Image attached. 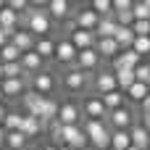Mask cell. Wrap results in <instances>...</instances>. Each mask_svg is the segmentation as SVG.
Wrapping results in <instances>:
<instances>
[{
	"label": "cell",
	"mask_w": 150,
	"mask_h": 150,
	"mask_svg": "<svg viewBox=\"0 0 150 150\" xmlns=\"http://www.w3.org/2000/svg\"><path fill=\"white\" fill-rule=\"evenodd\" d=\"M42 129H45V124H42V121H40L37 116H26V113H24V121H21V129H18V132H21V134H24L26 140L37 137V134H40Z\"/></svg>",
	"instance_id": "23"
},
{
	"label": "cell",
	"mask_w": 150,
	"mask_h": 150,
	"mask_svg": "<svg viewBox=\"0 0 150 150\" xmlns=\"http://www.w3.org/2000/svg\"><path fill=\"white\" fill-rule=\"evenodd\" d=\"M142 127H145V129L150 132V116H142Z\"/></svg>",
	"instance_id": "41"
},
{
	"label": "cell",
	"mask_w": 150,
	"mask_h": 150,
	"mask_svg": "<svg viewBox=\"0 0 150 150\" xmlns=\"http://www.w3.org/2000/svg\"><path fill=\"white\" fill-rule=\"evenodd\" d=\"M58 150H71V148H58Z\"/></svg>",
	"instance_id": "49"
},
{
	"label": "cell",
	"mask_w": 150,
	"mask_h": 150,
	"mask_svg": "<svg viewBox=\"0 0 150 150\" xmlns=\"http://www.w3.org/2000/svg\"><path fill=\"white\" fill-rule=\"evenodd\" d=\"M82 132H84V137H87V142L92 148H98V150L111 148V132H108V124L105 121H87L84 119Z\"/></svg>",
	"instance_id": "1"
},
{
	"label": "cell",
	"mask_w": 150,
	"mask_h": 150,
	"mask_svg": "<svg viewBox=\"0 0 150 150\" xmlns=\"http://www.w3.org/2000/svg\"><path fill=\"white\" fill-rule=\"evenodd\" d=\"M105 124H111L113 132H116V129H119V132H129V129L134 127V113H132L127 105H121V108H116V111L108 113Z\"/></svg>",
	"instance_id": "3"
},
{
	"label": "cell",
	"mask_w": 150,
	"mask_h": 150,
	"mask_svg": "<svg viewBox=\"0 0 150 150\" xmlns=\"http://www.w3.org/2000/svg\"><path fill=\"white\" fill-rule=\"evenodd\" d=\"M0 82H3V63H0Z\"/></svg>",
	"instance_id": "45"
},
{
	"label": "cell",
	"mask_w": 150,
	"mask_h": 150,
	"mask_svg": "<svg viewBox=\"0 0 150 150\" xmlns=\"http://www.w3.org/2000/svg\"><path fill=\"white\" fill-rule=\"evenodd\" d=\"M129 140H132V145L140 150H150V132L142 127V124H134L132 129H129Z\"/></svg>",
	"instance_id": "20"
},
{
	"label": "cell",
	"mask_w": 150,
	"mask_h": 150,
	"mask_svg": "<svg viewBox=\"0 0 150 150\" xmlns=\"http://www.w3.org/2000/svg\"><path fill=\"white\" fill-rule=\"evenodd\" d=\"M45 11H47L50 21H53V18H55V21H63V18L71 16V5H69V0H50V3L45 5Z\"/></svg>",
	"instance_id": "15"
},
{
	"label": "cell",
	"mask_w": 150,
	"mask_h": 150,
	"mask_svg": "<svg viewBox=\"0 0 150 150\" xmlns=\"http://www.w3.org/2000/svg\"><path fill=\"white\" fill-rule=\"evenodd\" d=\"M29 90H34L37 95H42V98H50L53 95V90L58 87V82H55V76L50 74V71H40V74H34V76H29Z\"/></svg>",
	"instance_id": "2"
},
{
	"label": "cell",
	"mask_w": 150,
	"mask_h": 150,
	"mask_svg": "<svg viewBox=\"0 0 150 150\" xmlns=\"http://www.w3.org/2000/svg\"><path fill=\"white\" fill-rule=\"evenodd\" d=\"M61 140H63V148H71V150H82L87 145V137H84L82 127H63Z\"/></svg>",
	"instance_id": "5"
},
{
	"label": "cell",
	"mask_w": 150,
	"mask_h": 150,
	"mask_svg": "<svg viewBox=\"0 0 150 150\" xmlns=\"http://www.w3.org/2000/svg\"><path fill=\"white\" fill-rule=\"evenodd\" d=\"M34 53H37L42 61H47V58L55 55V42H53L50 37H37V42H34Z\"/></svg>",
	"instance_id": "26"
},
{
	"label": "cell",
	"mask_w": 150,
	"mask_h": 150,
	"mask_svg": "<svg viewBox=\"0 0 150 150\" xmlns=\"http://www.w3.org/2000/svg\"><path fill=\"white\" fill-rule=\"evenodd\" d=\"M21 121H24V113L8 111L5 119H3V129H5V132H18V129H21Z\"/></svg>",
	"instance_id": "29"
},
{
	"label": "cell",
	"mask_w": 150,
	"mask_h": 150,
	"mask_svg": "<svg viewBox=\"0 0 150 150\" xmlns=\"http://www.w3.org/2000/svg\"><path fill=\"white\" fill-rule=\"evenodd\" d=\"M5 113H8V111H5V108L0 105V127H3V119H5Z\"/></svg>",
	"instance_id": "43"
},
{
	"label": "cell",
	"mask_w": 150,
	"mask_h": 150,
	"mask_svg": "<svg viewBox=\"0 0 150 150\" xmlns=\"http://www.w3.org/2000/svg\"><path fill=\"white\" fill-rule=\"evenodd\" d=\"M84 116L82 119H87V121H105L108 119V111L103 108V103H100V98L98 95H90V98H84V103H82V108H79Z\"/></svg>",
	"instance_id": "4"
},
{
	"label": "cell",
	"mask_w": 150,
	"mask_h": 150,
	"mask_svg": "<svg viewBox=\"0 0 150 150\" xmlns=\"http://www.w3.org/2000/svg\"><path fill=\"white\" fill-rule=\"evenodd\" d=\"M140 63H142V58H140L134 50H121V53L111 61V66H113L111 71H119V69H132V71H134Z\"/></svg>",
	"instance_id": "12"
},
{
	"label": "cell",
	"mask_w": 150,
	"mask_h": 150,
	"mask_svg": "<svg viewBox=\"0 0 150 150\" xmlns=\"http://www.w3.org/2000/svg\"><path fill=\"white\" fill-rule=\"evenodd\" d=\"M21 103H24L26 116H37V119H40V108H42V103H45V98H42V95H37L34 90H26V92H24V98H21Z\"/></svg>",
	"instance_id": "18"
},
{
	"label": "cell",
	"mask_w": 150,
	"mask_h": 150,
	"mask_svg": "<svg viewBox=\"0 0 150 150\" xmlns=\"http://www.w3.org/2000/svg\"><path fill=\"white\" fill-rule=\"evenodd\" d=\"M98 21H100V16H98L95 11H90V8H79V11L74 13V26H76V29H84V32H92V34H95Z\"/></svg>",
	"instance_id": "7"
},
{
	"label": "cell",
	"mask_w": 150,
	"mask_h": 150,
	"mask_svg": "<svg viewBox=\"0 0 150 150\" xmlns=\"http://www.w3.org/2000/svg\"><path fill=\"white\" fill-rule=\"evenodd\" d=\"M90 11H95L100 18H108V16H113V3L111 0H92Z\"/></svg>",
	"instance_id": "33"
},
{
	"label": "cell",
	"mask_w": 150,
	"mask_h": 150,
	"mask_svg": "<svg viewBox=\"0 0 150 150\" xmlns=\"http://www.w3.org/2000/svg\"><path fill=\"white\" fill-rule=\"evenodd\" d=\"M148 92H150V79H148Z\"/></svg>",
	"instance_id": "48"
},
{
	"label": "cell",
	"mask_w": 150,
	"mask_h": 150,
	"mask_svg": "<svg viewBox=\"0 0 150 150\" xmlns=\"http://www.w3.org/2000/svg\"><path fill=\"white\" fill-rule=\"evenodd\" d=\"M16 61H21V50L13 47L11 42H5L0 47V63H16Z\"/></svg>",
	"instance_id": "30"
},
{
	"label": "cell",
	"mask_w": 150,
	"mask_h": 150,
	"mask_svg": "<svg viewBox=\"0 0 150 150\" xmlns=\"http://www.w3.org/2000/svg\"><path fill=\"white\" fill-rule=\"evenodd\" d=\"M148 95H150V92H148V84H142V82H134V84L124 92V98H129L132 103H142Z\"/></svg>",
	"instance_id": "28"
},
{
	"label": "cell",
	"mask_w": 150,
	"mask_h": 150,
	"mask_svg": "<svg viewBox=\"0 0 150 150\" xmlns=\"http://www.w3.org/2000/svg\"><path fill=\"white\" fill-rule=\"evenodd\" d=\"M45 150H58V148H55V145H47V148H45Z\"/></svg>",
	"instance_id": "44"
},
{
	"label": "cell",
	"mask_w": 150,
	"mask_h": 150,
	"mask_svg": "<svg viewBox=\"0 0 150 150\" xmlns=\"http://www.w3.org/2000/svg\"><path fill=\"white\" fill-rule=\"evenodd\" d=\"M148 79H150V63H140V66L134 69V82L148 84Z\"/></svg>",
	"instance_id": "36"
},
{
	"label": "cell",
	"mask_w": 150,
	"mask_h": 150,
	"mask_svg": "<svg viewBox=\"0 0 150 150\" xmlns=\"http://www.w3.org/2000/svg\"><path fill=\"white\" fill-rule=\"evenodd\" d=\"M61 66H74L76 63V47L69 42V40H61L55 42V55H53Z\"/></svg>",
	"instance_id": "10"
},
{
	"label": "cell",
	"mask_w": 150,
	"mask_h": 150,
	"mask_svg": "<svg viewBox=\"0 0 150 150\" xmlns=\"http://www.w3.org/2000/svg\"><path fill=\"white\" fill-rule=\"evenodd\" d=\"M8 150H24L26 145V137L21 132H5V142H3Z\"/></svg>",
	"instance_id": "31"
},
{
	"label": "cell",
	"mask_w": 150,
	"mask_h": 150,
	"mask_svg": "<svg viewBox=\"0 0 150 150\" xmlns=\"http://www.w3.org/2000/svg\"><path fill=\"white\" fill-rule=\"evenodd\" d=\"M132 145V140H129V132H111V150H127Z\"/></svg>",
	"instance_id": "32"
},
{
	"label": "cell",
	"mask_w": 150,
	"mask_h": 150,
	"mask_svg": "<svg viewBox=\"0 0 150 150\" xmlns=\"http://www.w3.org/2000/svg\"><path fill=\"white\" fill-rule=\"evenodd\" d=\"M87 79H90V74H84V71H79V69H69L66 74H63V87L69 90V92H82L84 87H87Z\"/></svg>",
	"instance_id": "8"
},
{
	"label": "cell",
	"mask_w": 150,
	"mask_h": 150,
	"mask_svg": "<svg viewBox=\"0 0 150 150\" xmlns=\"http://www.w3.org/2000/svg\"><path fill=\"white\" fill-rule=\"evenodd\" d=\"M3 98H24L26 92V79H3L0 82Z\"/></svg>",
	"instance_id": "17"
},
{
	"label": "cell",
	"mask_w": 150,
	"mask_h": 150,
	"mask_svg": "<svg viewBox=\"0 0 150 150\" xmlns=\"http://www.w3.org/2000/svg\"><path fill=\"white\" fill-rule=\"evenodd\" d=\"M113 40H116L119 50H132V42H134V32H132V26H119L116 34H113Z\"/></svg>",
	"instance_id": "25"
},
{
	"label": "cell",
	"mask_w": 150,
	"mask_h": 150,
	"mask_svg": "<svg viewBox=\"0 0 150 150\" xmlns=\"http://www.w3.org/2000/svg\"><path fill=\"white\" fill-rule=\"evenodd\" d=\"M127 150H140V148H134V145H129V148H127Z\"/></svg>",
	"instance_id": "46"
},
{
	"label": "cell",
	"mask_w": 150,
	"mask_h": 150,
	"mask_svg": "<svg viewBox=\"0 0 150 150\" xmlns=\"http://www.w3.org/2000/svg\"><path fill=\"white\" fill-rule=\"evenodd\" d=\"M140 108H142V116H150V95L140 103Z\"/></svg>",
	"instance_id": "39"
},
{
	"label": "cell",
	"mask_w": 150,
	"mask_h": 150,
	"mask_svg": "<svg viewBox=\"0 0 150 150\" xmlns=\"http://www.w3.org/2000/svg\"><path fill=\"white\" fill-rule=\"evenodd\" d=\"M0 105H3V90H0Z\"/></svg>",
	"instance_id": "47"
},
{
	"label": "cell",
	"mask_w": 150,
	"mask_h": 150,
	"mask_svg": "<svg viewBox=\"0 0 150 150\" xmlns=\"http://www.w3.org/2000/svg\"><path fill=\"white\" fill-rule=\"evenodd\" d=\"M13 47H18L21 53H29V50H34V42H37V37L34 34H29L26 29H16L13 34H11V40H8Z\"/></svg>",
	"instance_id": "13"
},
{
	"label": "cell",
	"mask_w": 150,
	"mask_h": 150,
	"mask_svg": "<svg viewBox=\"0 0 150 150\" xmlns=\"http://www.w3.org/2000/svg\"><path fill=\"white\" fill-rule=\"evenodd\" d=\"M116 29H119V24L113 21V16L100 18V21H98V29H95V40H108V37L116 34Z\"/></svg>",
	"instance_id": "24"
},
{
	"label": "cell",
	"mask_w": 150,
	"mask_h": 150,
	"mask_svg": "<svg viewBox=\"0 0 150 150\" xmlns=\"http://www.w3.org/2000/svg\"><path fill=\"white\" fill-rule=\"evenodd\" d=\"M132 50H134L140 58L150 55V37H134V42H132Z\"/></svg>",
	"instance_id": "35"
},
{
	"label": "cell",
	"mask_w": 150,
	"mask_h": 150,
	"mask_svg": "<svg viewBox=\"0 0 150 150\" xmlns=\"http://www.w3.org/2000/svg\"><path fill=\"white\" fill-rule=\"evenodd\" d=\"M3 142H5V129L0 127V148H3Z\"/></svg>",
	"instance_id": "42"
},
{
	"label": "cell",
	"mask_w": 150,
	"mask_h": 150,
	"mask_svg": "<svg viewBox=\"0 0 150 150\" xmlns=\"http://www.w3.org/2000/svg\"><path fill=\"white\" fill-rule=\"evenodd\" d=\"M95 53L100 55V58H116L121 50H119V45H116V40L113 37H108V40H95Z\"/></svg>",
	"instance_id": "21"
},
{
	"label": "cell",
	"mask_w": 150,
	"mask_h": 150,
	"mask_svg": "<svg viewBox=\"0 0 150 150\" xmlns=\"http://www.w3.org/2000/svg\"><path fill=\"white\" fill-rule=\"evenodd\" d=\"M113 3V13H121V11H132V0H111Z\"/></svg>",
	"instance_id": "38"
},
{
	"label": "cell",
	"mask_w": 150,
	"mask_h": 150,
	"mask_svg": "<svg viewBox=\"0 0 150 150\" xmlns=\"http://www.w3.org/2000/svg\"><path fill=\"white\" fill-rule=\"evenodd\" d=\"M58 108H61V103L55 100V98H45V103H42V108H40V121L47 127L50 121H55L58 119Z\"/></svg>",
	"instance_id": "22"
},
{
	"label": "cell",
	"mask_w": 150,
	"mask_h": 150,
	"mask_svg": "<svg viewBox=\"0 0 150 150\" xmlns=\"http://www.w3.org/2000/svg\"><path fill=\"white\" fill-rule=\"evenodd\" d=\"M21 69H24V74L26 76H34V74H40L42 71V66H45V61L34 53V50H29V53H21Z\"/></svg>",
	"instance_id": "14"
},
{
	"label": "cell",
	"mask_w": 150,
	"mask_h": 150,
	"mask_svg": "<svg viewBox=\"0 0 150 150\" xmlns=\"http://www.w3.org/2000/svg\"><path fill=\"white\" fill-rule=\"evenodd\" d=\"M5 42H8V34H5V32H3V29H0V47H3V45H5Z\"/></svg>",
	"instance_id": "40"
},
{
	"label": "cell",
	"mask_w": 150,
	"mask_h": 150,
	"mask_svg": "<svg viewBox=\"0 0 150 150\" xmlns=\"http://www.w3.org/2000/svg\"><path fill=\"white\" fill-rule=\"evenodd\" d=\"M0 29L8 34V40H11V34L18 29V13H13L8 5H3V8H0Z\"/></svg>",
	"instance_id": "19"
},
{
	"label": "cell",
	"mask_w": 150,
	"mask_h": 150,
	"mask_svg": "<svg viewBox=\"0 0 150 150\" xmlns=\"http://www.w3.org/2000/svg\"><path fill=\"white\" fill-rule=\"evenodd\" d=\"M132 32H134V37H150V21H134Z\"/></svg>",
	"instance_id": "37"
},
{
	"label": "cell",
	"mask_w": 150,
	"mask_h": 150,
	"mask_svg": "<svg viewBox=\"0 0 150 150\" xmlns=\"http://www.w3.org/2000/svg\"><path fill=\"white\" fill-rule=\"evenodd\" d=\"M61 127H79V121H82V111H79V105H74V103H63L61 108H58V119H55Z\"/></svg>",
	"instance_id": "9"
},
{
	"label": "cell",
	"mask_w": 150,
	"mask_h": 150,
	"mask_svg": "<svg viewBox=\"0 0 150 150\" xmlns=\"http://www.w3.org/2000/svg\"><path fill=\"white\" fill-rule=\"evenodd\" d=\"M92 84H95V92H98V98H100V95H108V92H113V90H119V87H116V76H113V71H108V69L98 71Z\"/></svg>",
	"instance_id": "11"
},
{
	"label": "cell",
	"mask_w": 150,
	"mask_h": 150,
	"mask_svg": "<svg viewBox=\"0 0 150 150\" xmlns=\"http://www.w3.org/2000/svg\"><path fill=\"white\" fill-rule=\"evenodd\" d=\"M124 92H119V90H113V92H108V95H100V103H103V108L111 113V111H116V108H121L124 105Z\"/></svg>",
	"instance_id": "27"
},
{
	"label": "cell",
	"mask_w": 150,
	"mask_h": 150,
	"mask_svg": "<svg viewBox=\"0 0 150 150\" xmlns=\"http://www.w3.org/2000/svg\"><path fill=\"white\" fill-rule=\"evenodd\" d=\"M132 16L134 21H150V0H140L132 5Z\"/></svg>",
	"instance_id": "34"
},
{
	"label": "cell",
	"mask_w": 150,
	"mask_h": 150,
	"mask_svg": "<svg viewBox=\"0 0 150 150\" xmlns=\"http://www.w3.org/2000/svg\"><path fill=\"white\" fill-rule=\"evenodd\" d=\"M69 42L76 47V53L79 50H90V47H95V34L92 32H84V29H74L71 37H69Z\"/></svg>",
	"instance_id": "16"
},
{
	"label": "cell",
	"mask_w": 150,
	"mask_h": 150,
	"mask_svg": "<svg viewBox=\"0 0 150 150\" xmlns=\"http://www.w3.org/2000/svg\"><path fill=\"white\" fill-rule=\"evenodd\" d=\"M98 66H100V55L95 53V47H90V50H79V53H76V63H74V69H79V71H84V74H92V71H98Z\"/></svg>",
	"instance_id": "6"
}]
</instances>
